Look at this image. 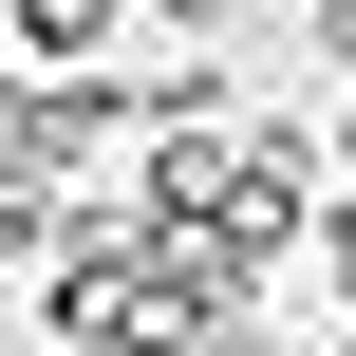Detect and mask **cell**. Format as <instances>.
I'll use <instances>...</instances> for the list:
<instances>
[{"mask_svg": "<svg viewBox=\"0 0 356 356\" xmlns=\"http://www.w3.org/2000/svg\"><path fill=\"white\" fill-rule=\"evenodd\" d=\"M38 319H56V356H169V263H150L131 188H113V207H75V244H56Z\"/></svg>", "mask_w": 356, "mask_h": 356, "instance_id": "6da1fadb", "label": "cell"}, {"mask_svg": "<svg viewBox=\"0 0 356 356\" xmlns=\"http://www.w3.org/2000/svg\"><path fill=\"white\" fill-rule=\"evenodd\" d=\"M0 38L38 75H113V38H150V0H0Z\"/></svg>", "mask_w": 356, "mask_h": 356, "instance_id": "7a4b0ae2", "label": "cell"}, {"mask_svg": "<svg viewBox=\"0 0 356 356\" xmlns=\"http://www.w3.org/2000/svg\"><path fill=\"white\" fill-rule=\"evenodd\" d=\"M300 38H319V75L356 94V0H300Z\"/></svg>", "mask_w": 356, "mask_h": 356, "instance_id": "3957f363", "label": "cell"}, {"mask_svg": "<svg viewBox=\"0 0 356 356\" xmlns=\"http://www.w3.org/2000/svg\"><path fill=\"white\" fill-rule=\"evenodd\" d=\"M319 282L356 300V169H338V207H319Z\"/></svg>", "mask_w": 356, "mask_h": 356, "instance_id": "277c9868", "label": "cell"}, {"mask_svg": "<svg viewBox=\"0 0 356 356\" xmlns=\"http://www.w3.org/2000/svg\"><path fill=\"white\" fill-rule=\"evenodd\" d=\"M19 94H38V56H19V38H0V150H19Z\"/></svg>", "mask_w": 356, "mask_h": 356, "instance_id": "5b68a950", "label": "cell"}, {"mask_svg": "<svg viewBox=\"0 0 356 356\" xmlns=\"http://www.w3.org/2000/svg\"><path fill=\"white\" fill-rule=\"evenodd\" d=\"M338 169H356V94H338Z\"/></svg>", "mask_w": 356, "mask_h": 356, "instance_id": "8992f818", "label": "cell"}]
</instances>
